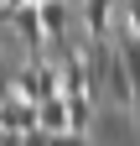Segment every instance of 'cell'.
Listing matches in <instances>:
<instances>
[{
    "instance_id": "9c48e42d",
    "label": "cell",
    "mask_w": 140,
    "mask_h": 146,
    "mask_svg": "<svg viewBox=\"0 0 140 146\" xmlns=\"http://www.w3.org/2000/svg\"><path fill=\"white\" fill-rule=\"evenodd\" d=\"M21 146H52V131H42V125H31V131H21Z\"/></svg>"
},
{
    "instance_id": "ba28073f",
    "label": "cell",
    "mask_w": 140,
    "mask_h": 146,
    "mask_svg": "<svg viewBox=\"0 0 140 146\" xmlns=\"http://www.w3.org/2000/svg\"><path fill=\"white\" fill-rule=\"evenodd\" d=\"M52 146H94V141H88V131H57Z\"/></svg>"
},
{
    "instance_id": "8992f818",
    "label": "cell",
    "mask_w": 140,
    "mask_h": 146,
    "mask_svg": "<svg viewBox=\"0 0 140 146\" xmlns=\"http://www.w3.org/2000/svg\"><path fill=\"white\" fill-rule=\"evenodd\" d=\"M94 94H67V131H94Z\"/></svg>"
},
{
    "instance_id": "3957f363",
    "label": "cell",
    "mask_w": 140,
    "mask_h": 146,
    "mask_svg": "<svg viewBox=\"0 0 140 146\" xmlns=\"http://www.w3.org/2000/svg\"><path fill=\"white\" fill-rule=\"evenodd\" d=\"M119 0H83V36H109L119 21H114Z\"/></svg>"
},
{
    "instance_id": "5b68a950",
    "label": "cell",
    "mask_w": 140,
    "mask_h": 146,
    "mask_svg": "<svg viewBox=\"0 0 140 146\" xmlns=\"http://www.w3.org/2000/svg\"><path fill=\"white\" fill-rule=\"evenodd\" d=\"M37 125H42V131H52V136L67 131V94H47V99L37 104Z\"/></svg>"
},
{
    "instance_id": "277c9868",
    "label": "cell",
    "mask_w": 140,
    "mask_h": 146,
    "mask_svg": "<svg viewBox=\"0 0 140 146\" xmlns=\"http://www.w3.org/2000/svg\"><path fill=\"white\" fill-rule=\"evenodd\" d=\"M37 5H42L47 42H67V26H73V11H67V0H37Z\"/></svg>"
},
{
    "instance_id": "30bf717a",
    "label": "cell",
    "mask_w": 140,
    "mask_h": 146,
    "mask_svg": "<svg viewBox=\"0 0 140 146\" xmlns=\"http://www.w3.org/2000/svg\"><path fill=\"white\" fill-rule=\"evenodd\" d=\"M130 115L140 120V84H135V94H130Z\"/></svg>"
},
{
    "instance_id": "8fae6325",
    "label": "cell",
    "mask_w": 140,
    "mask_h": 146,
    "mask_svg": "<svg viewBox=\"0 0 140 146\" xmlns=\"http://www.w3.org/2000/svg\"><path fill=\"white\" fill-rule=\"evenodd\" d=\"M0 5H21V0H0Z\"/></svg>"
},
{
    "instance_id": "6da1fadb",
    "label": "cell",
    "mask_w": 140,
    "mask_h": 146,
    "mask_svg": "<svg viewBox=\"0 0 140 146\" xmlns=\"http://www.w3.org/2000/svg\"><path fill=\"white\" fill-rule=\"evenodd\" d=\"M52 47V63H57V78H62V94H94V73H88V52L78 42H47ZM99 99V94H94Z\"/></svg>"
},
{
    "instance_id": "7a4b0ae2",
    "label": "cell",
    "mask_w": 140,
    "mask_h": 146,
    "mask_svg": "<svg viewBox=\"0 0 140 146\" xmlns=\"http://www.w3.org/2000/svg\"><path fill=\"white\" fill-rule=\"evenodd\" d=\"M0 16L10 21V31L21 36V47H26V52H42V47H47V26H42V5H37V0L0 5Z\"/></svg>"
},
{
    "instance_id": "52a82bcc",
    "label": "cell",
    "mask_w": 140,
    "mask_h": 146,
    "mask_svg": "<svg viewBox=\"0 0 140 146\" xmlns=\"http://www.w3.org/2000/svg\"><path fill=\"white\" fill-rule=\"evenodd\" d=\"M119 26H130L140 36V0H119Z\"/></svg>"
}]
</instances>
